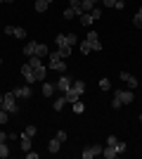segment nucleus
Returning <instances> with one entry per match:
<instances>
[{"mask_svg": "<svg viewBox=\"0 0 142 159\" xmlns=\"http://www.w3.org/2000/svg\"><path fill=\"white\" fill-rule=\"evenodd\" d=\"M2 109H5L7 114H17V112H19V107H17V98H14V93H5V98H2Z\"/></svg>", "mask_w": 142, "mask_h": 159, "instance_id": "nucleus-1", "label": "nucleus"}, {"mask_svg": "<svg viewBox=\"0 0 142 159\" xmlns=\"http://www.w3.org/2000/svg\"><path fill=\"white\" fill-rule=\"evenodd\" d=\"M50 69H52V71L64 74V71H67V62L59 60V57H50Z\"/></svg>", "mask_w": 142, "mask_h": 159, "instance_id": "nucleus-2", "label": "nucleus"}, {"mask_svg": "<svg viewBox=\"0 0 142 159\" xmlns=\"http://www.w3.org/2000/svg\"><path fill=\"white\" fill-rule=\"evenodd\" d=\"M12 93H14V98L28 100V98H31V95H33V90H31V86H28V83H26V86H21V88H14Z\"/></svg>", "mask_w": 142, "mask_h": 159, "instance_id": "nucleus-3", "label": "nucleus"}, {"mask_svg": "<svg viewBox=\"0 0 142 159\" xmlns=\"http://www.w3.org/2000/svg\"><path fill=\"white\" fill-rule=\"evenodd\" d=\"M85 40L90 43V48H93L95 52H100V50H102V40H100V36H97L95 31H90V33H88V38H85Z\"/></svg>", "mask_w": 142, "mask_h": 159, "instance_id": "nucleus-4", "label": "nucleus"}, {"mask_svg": "<svg viewBox=\"0 0 142 159\" xmlns=\"http://www.w3.org/2000/svg\"><path fill=\"white\" fill-rule=\"evenodd\" d=\"M114 98H118V100H121V105H130V102L135 100V95L130 93V90H116V93H114Z\"/></svg>", "mask_w": 142, "mask_h": 159, "instance_id": "nucleus-5", "label": "nucleus"}, {"mask_svg": "<svg viewBox=\"0 0 142 159\" xmlns=\"http://www.w3.org/2000/svg\"><path fill=\"white\" fill-rule=\"evenodd\" d=\"M102 150H104L102 145H90V147H85V150H83V159H93V157H97V154H102Z\"/></svg>", "mask_w": 142, "mask_h": 159, "instance_id": "nucleus-6", "label": "nucleus"}, {"mask_svg": "<svg viewBox=\"0 0 142 159\" xmlns=\"http://www.w3.org/2000/svg\"><path fill=\"white\" fill-rule=\"evenodd\" d=\"M5 33L14 36V38H26V29H21V26H5Z\"/></svg>", "mask_w": 142, "mask_h": 159, "instance_id": "nucleus-7", "label": "nucleus"}, {"mask_svg": "<svg viewBox=\"0 0 142 159\" xmlns=\"http://www.w3.org/2000/svg\"><path fill=\"white\" fill-rule=\"evenodd\" d=\"M21 76H24V81H26L28 86H31V83L36 81V79H33V66L28 64V62H26L24 66H21Z\"/></svg>", "mask_w": 142, "mask_h": 159, "instance_id": "nucleus-8", "label": "nucleus"}, {"mask_svg": "<svg viewBox=\"0 0 142 159\" xmlns=\"http://www.w3.org/2000/svg\"><path fill=\"white\" fill-rule=\"evenodd\" d=\"M71 90H74V93L78 95V98H81V95L85 93V81H81V79H78V81H74V83H71Z\"/></svg>", "mask_w": 142, "mask_h": 159, "instance_id": "nucleus-9", "label": "nucleus"}, {"mask_svg": "<svg viewBox=\"0 0 142 159\" xmlns=\"http://www.w3.org/2000/svg\"><path fill=\"white\" fill-rule=\"evenodd\" d=\"M69 88H71V81H69V76H59V81H57V90L67 93Z\"/></svg>", "mask_w": 142, "mask_h": 159, "instance_id": "nucleus-10", "label": "nucleus"}, {"mask_svg": "<svg viewBox=\"0 0 142 159\" xmlns=\"http://www.w3.org/2000/svg\"><path fill=\"white\" fill-rule=\"evenodd\" d=\"M57 93V83H43V95L45 98H52Z\"/></svg>", "mask_w": 142, "mask_h": 159, "instance_id": "nucleus-11", "label": "nucleus"}, {"mask_svg": "<svg viewBox=\"0 0 142 159\" xmlns=\"http://www.w3.org/2000/svg\"><path fill=\"white\" fill-rule=\"evenodd\" d=\"M59 147H62V140H59V138H52L50 143H47V150H50V154H57V152H59Z\"/></svg>", "mask_w": 142, "mask_h": 159, "instance_id": "nucleus-12", "label": "nucleus"}, {"mask_svg": "<svg viewBox=\"0 0 142 159\" xmlns=\"http://www.w3.org/2000/svg\"><path fill=\"white\" fill-rule=\"evenodd\" d=\"M121 81H126L130 88H137V79L133 76V74H128V71H123V74H121Z\"/></svg>", "mask_w": 142, "mask_h": 159, "instance_id": "nucleus-13", "label": "nucleus"}, {"mask_svg": "<svg viewBox=\"0 0 142 159\" xmlns=\"http://www.w3.org/2000/svg\"><path fill=\"white\" fill-rule=\"evenodd\" d=\"M102 157H104V159H114V157H118V152H116L114 145H107L104 150H102Z\"/></svg>", "mask_w": 142, "mask_h": 159, "instance_id": "nucleus-14", "label": "nucleus"}, {"mask_svg": "<svg viewBox=\"0 0 142 159\" xmlns=\"http://www.w3.org/2000/svg\"><path fill=\"white\" fill-rule=\"evenodd\" d=\"M45 74H47V69H45V66H36V69H33V79L36 81H45Z\"/></svg>", "mask_w": 142, "mask_h": 159, "instance_id": "nucleus-15", "label": "nucleus"}, {"mask_svg": "<svg viewBox=\"0 0 142 159\" xmlns=\"http://www.w3.org/2000/svg\"><path fill=\"white\" fill-rule=\"evenodd\" d=\"M64 105H67V95H59V98H54V112H62L64 109Z\"/></svg>", "mask_w": 142, "mask_h": 159, "instance_id": "nucleus-16", "label": "nucleus"}, {"mask_svg": "<svg viewBox=\"0 0 142 159\" xmlns=\"http://www.w3.org/2000/svg\"><path fill=\"white\" fill-rule=\"evenodd\" d=\"M19 145H21V150H24V152H28V150H31V138L21 133V135H19Z\"/></svg>", "mask_w": 142, "mask_h": 159, "instance_id": "nucleus-17", "label": "nucleus"}, {"mask_svg": "<svg viewBox=\"0 0 142 159\" xmlns=\"http://www.w3.org/2000/svg\"><path fill=\"white\" fill-rule=\"evenodd\" d=\"M47 5H50V2H47V0H36V12H38V14H43V12H45V10H47Z\"/></svg>", "mask_w": 142, "mask_h": 159, "instance_id": "nucleus-18", "label": "nucleus"}, {"mask_svg": "<svg viewBox=\"0 0 142 159\" xmlns=\"http://www.w3.org/2000/svg\"><path fill=\"white\" fill-rule=\"evenodd\" d=\"M78 21H81V24H83V26H90V24H93V14H90V12H83L81 14V19H78Z\"/></svg>", "mask_w": 142, "mask_h": 159, "instance_id": "nucleus-19", "label": "nucleus"}, {"mask_svg": "<svg viewBox=\"0 0 142 159\" xmlns=\"http://www.w3.org/2000/svg\"><path fill=\"white\" fill-rule=\"evenodd\" d=\"M36 55H38V57H47V55H50V50H47L45 43H38V48H36Z\"/></svg>", "mask_w": 142, "mask_h": 159, "instance_id": "nucleus-20", "label": "nucleus"}, {"mask_svg": "<svg viewBox=\"0 0 142 159\" xmlns=\"http://www.w3.org/2000/svg\"><path fill=\"white\" fill-rule=\"evenodd\" d=\"M36 48H38V43H26V45H24V55H26V57L36 55Z\"/></svg>", "mask_w": 142, "mask_h": 159, "instance_id": "nucleus-21", "label": "nucleus"}, {"mask_svg": "<svg viewBox=\"0 0 142 159\" xmlns=\"http://www.w3.org/2000/svg\"><path fill=\"white\" fill-rule=\"evenodd\" d=\"M54 43H57V48H64V45H69V43H67V33H59V36L54 38Z\"/></svg>", "mask_w": 142, "mask_h": 159, "instance_id": "nucleus-22", "label": "nucleus"}, {"mask_svg": "<svg viewBox=\"0 0 142 159\" xmlns=\"http://www.w3.org/2000/svg\"><path fill=\"white\" fill-rule=\"evenodd\" d=\"M59 57H62V60L71 57V45H64V48H59Z\"/></svg>", "mask_w": 142, "mask_h": 159, "instance_id": "nucleus-23", "label": "nucleus"}, {"mask_svg": "<svg viewBox=\"0 0 142 159\" xmlns=\"http://www.w3.org/2000/svg\"><path fill=\"white\" fill-rule=\"evenodd\" d=\"M28 64H31V66L36 69V66H41L43 62H41V57H38V55H31V57H28Z\"/></svg>", "mask_w": 142, "mask_h": 159, "instance_id": "nucleus-24", "label": "nucleus"}, {"mask_svg": "<svg viewBox=\"0 0 142 159\" xmlns=\"http://www.w3.org/2000/svg\"><path fill=\"white\" fill-rule=\"evenodd\" d=\"M5 157H10V147L5 143H0V159H5Z\"/></svg>", "mask_w": 142, "mask_h": 159, "instance_id": "nucleus-25", "label": "nucleus"}, {"mask_svg": "<svg viewBox=\"0 0 142 159\" xmlns=\"http://www.w3.org/2000/svg\"><path fill=\"white\" fill-rule=\"evenodd\" d=\"M71 107H74V112H76V114H81L83 109H85V107H83V102H81V100H76V102H71Z\"/></svg>", "mask_w": 142, "mask_h": 159, "instance_id": "nucleus-26", "label": "nucleus"}, {"mask_svg": "<svg viewBox=\"0 0 142 159\" xmlns=\"http://www.w3.org/2000/svg\"><path fill=\"white\" fill-rule=\"evenodd\" d=\"M133 24H135L137 29H142V12H137L135 17H133Z\"/></svg>", "mask_w": 142, "mask_h": 159, "instance_id": "nucleus-27", "label": "nucleus"}, {"mask_svg": "<svg viewBox=\"0 0 142 159\" xmlns=\"http://www.w3.org/2000/svg\"><path fill=\"white\" fill-rule=\"evenodd\" d=\"M126 150H128V145L118 140V143H116V152H118V154H123V152H126Z\"/></svg>", "mask_w": 142, "mask_h": 159, "instance_id": "nucleus-28", "label": "nucleus"}, {"mask_svg": "<svg viewBox=\"0 0 142 159\" xmlns=\"http://www.w3.org/2000/svg\"><path fill=\"white\" fill-rule=\"evenodd\" d=\"M90 14H93V19L97 21V19L102 17V10H100V7H93V10H90Z\"/></svg>", "mask_w": 142, "mask_h": 159, "instance_id": "nucleus-29", "label": "nucleus"}, {"mask_svg": "<svg viewBox=\"0 0 142 159\" xmlns=\"http://www.w3.org/2000/svg\"><path fill=\"white\" fill-rule=\"evenodd\" d=\"M67 43H69V45H71V48H74L76 43H78V38H76L74 33H67Z\"/></svg>", "mask_w": 142, "mask_h": 159, "instance_id": "nucleus-30", "label": "nucleus"}, {"mask_svg": "<svg viewBox=\"0 0 142 159\" xmlns=\"http://www.w3.org/2000/svg\"><path fill=\"white\" fill-rule=\"evenodd\" d=\"M90 50H93V48H90V43H88V40H83V43H81V52H83V55H88Z\"/></svg>", "mask_w": 142, "mask_h": 159, "instance_id": "nucleus-31", "label": "nucleus"}, {"mask_svg": "<svg viewBox=\"0 0 142 159\" xmlns=\"http://www.w3.org/2000/svg\"><path fill=\"white\" fill-rule=\"evenodd\" d=\"M36 133H38V131H36V126H26V131H24V135H28V138H33Z\"/></svg>", "mask_w": 142, "mask_h": 159, "instance_id": "nucleus-32", "label": "nucleus"}, {"mask_svg": "<svg viewBox=\"0 0 142 159\" xmlns=\"http://www.w3.org/2000/svg\"><path fill=\"white\" fill-rule=\"evenodd\" d=\"M7 119H10V114H7L5 109L0 107V124H7Z\"/></svg>", "mask_w": 142, "mask_h": 159, "instance_id": "nucleus-33", "label": "nucleus"}, {"mask_svg": "<svg viewBox=\"0 0 142 159\" xmlns=\"http://www.w3.org/2000/svg\"><path fill=\"white\" fill-rule=\"evenodd\" d=\"M100 88H102V90H109V88H111V83H109V79H102V81H100Z\"/></svg>", "mask_w": 142, "mask_h": 159, "instance_id": "nucleus-34", "label": "nucleus"}, {"mask_svg": "<svg viewBox=\"0 0 142 159\" xmlns=\"http://www.w3.org/2000/svg\"><path fill=\"white\" fill-rule=\"evenodd\" d=\"M74 17H76V12L71 10V7H69V10H64V19H74Z\"/></svg>", "mask_w": 142, "mask_h": 159, "instance_id": "nucleus-35", "label": "nucleus"}, {"mask_svg": "<svg viewBox=\"0 0 142 159\" xmlns=\"http://www.w3.org/2000/svg\"><path fill=\"white\" fill-rule=\"evenodd\" d=\"M54 138H59L62 143H64V140H67V131H57V135H54Z\"/></svg>", "mask_w": 142, "mask_h": 159, "instance_id": "nucleus-36", "label": "nucleus"}, {"mask_svg": "<svg viewBox=\"0 0 142 159\" xmlns=\"http://www.w3.org/2000/svg\"><path fill=\"white\" fill-rule=\"evenodd\" d=\"M111 107H114V109H118V107H123V105H121V100H118V98H114V100H111Z\"/></svg>", "mask_w": 142, "mask_h": 159, "instance_id": "nucleus-37", "label": "nucleus"}, {"mask_svg": "<svg viewBox=\"0 0 142 159\" xmlns=\"http://www.w3.org/2000/svg\"><path fill=\"white\" fill-rule=\"evenodd\" d=\"M5 140H10V133H5V131H0V143H5Z\"/></svg>", "mask_w": 142, "mask_h": 159, "instance_id": "nucleus-38", "label": "nucleus"}, {"mask_svg": "<svg viewBox=\"0 0 142 159\" xmlns=\"http://www.w3.org/2000/svg\"><path fill=\"white\" fill-rule=\"evenodd\" d=\"M102 5H104V7H114L116 0H102Z\"/></svg>", "mask_w": 142, "mask_h": 159, "instance_id": "nucleus-39", "label": "nucleus"}, {"mask_svg": "<svg viewBox=\"0 0 142 159\" xmlns=\"http://www.w3.org/2000/svg\"><path fill=\"white\" fill-rule=\"evenodd\" d=\"M123 7H126V2H123V0H116V5H114V10H123Z\"/></svg>", "mask_w": 142, "mask_h": 159, "instance_id": "nucleus-40", "label": "nucleus"}, {"mask_svg": "<svg viewBox=\"0 0 142 159\" xmlns=\"http://www.w3.org/2000/svg\"><path fill=\"white\" fill-rule=\"evenodd\" d=\"M116 143H118V140H116L114 135H109V140H107V145H114V147H116Z\"/></svg>", "mask_w": 142, "mask_h": 159, "instance_id": "nucleus-41", "label": "nucleus"}, {"mask_svg": "<svg viewBox=\"0 0 142 159\" xmlns=\"http://www.w3.org/2000/svg\"><path fill=\"white\" fill-rule=\"evenodd\" d=\"M0 66H2V57H0Z\"/></svg>", "mask_w": 142, "mask_h": 159, "instance_id": "nucleus-42", "label": "nucleus"}, {"mask_svg": "<svg viewBox=\"0 0 142 159\" xmlns=\"http://www.w3.org/2000/svg\"><path fill=\"white\" fill-rule=\"evenodd\" d=\"M2 2H5V0H0V5H2Z\"/></svg>", "mask_w": 142, "mask_h": 159, "instance_id": "nucleus-43", "label": "nucleus"}, {"mask_svg": "<svg viewBox=\"0 0 142 159\" xmlns=\"http://www.w3.org/2000/svg\"><path fill=\"white\" fill-rule=\"evenodd\" d=\"M47 2H54V0H47Z\"/></svg>", "mask_w": 142, "mask_h": 159, "instance_id": "nucleus-44", "label": "nucleus"}, {"mask_svg": "<svg viewBox=\"0 0 142 159\" xmlns=\"http://www.w3.org/2000/svg\"><path fill=\"white\" fill-rule=\"evenodd\" d=\"M93 2H100V0H93Z\"/></svg>", "mask_w": 142, "mask_h": 159, "instance_id": "nucleus-45", "label": "nucleus"}, {"mask_svg": "<svg viewBox=\"0 0 142 159\" xmlns=\"http://www.w3.org/2000/svg\"><path fill=\"white\" fill-rule=\"evenodd\" d=\"M140 12H142V7H140Z\"/></svg>", "mask_w": 142, "mask_h": 159, "instance_id": "nucleus-46", "label": "nucleus"}, {"mask_svg": "<svg viewBox=\"0 0 142 159\" xmlns=\"http://www.w3.org/2000/svg\"><path fill=\"white\" fill-rule=\"evenodd\" d=\"M140 121H142V116H140Z\"/></svg>", "mask_w": 142, "mask_h": 159, "instance_id": "nucleus-47", "label": "nucleus"}, {"mask_svg": "<svg viewBox=\"0 0 142 159\" xmlns=\"http://www.w3.org/2000/svg\"><path fill=\"white\" fill-rule=\"evenodd\" d=\"M81 2H83V0H81Z\"/></svg>", "mask_w": 142, "mask_h": 159, "instance_id": "nucleus-48", "label": "nucleus"}]
</instances>
